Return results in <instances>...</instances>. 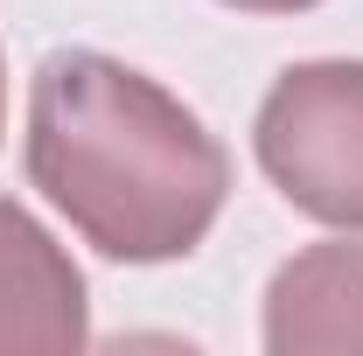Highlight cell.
I'll return each instance as SVG.
<instances>
[{"mask_svg": "<svg viewBox=\"0 0 363 356\" xmlns=\"http://www.w3.org/2000/svg\"><path fill=\"white\" fill-rule=\"evenodd\" d=\"M266 182L328 230H363V63L321 56L279 70L252 119Z\"/></svg>", "mask_w": 363, "mask_h": 356, "instance_id": "obj_2", "label": "cell"}, {"mask_svg": "<svg viewBox=\"0 0 363 356\" xmlns=\"http://www.w3.org/2000/svg\"><path fill=\"white\" fill-rule=\"evenodd\" d=\"M238 14H301V7H321V0H224Z\"/></svg>", "mask_w": 363, "mask_h": 356, "instance_id": "obj_5", "label": "cell"}, {"mask_svg": "<svg viewBox=\"0 0 363 356\" xmlns=\"http://www.w3.org/2000/svg\"><path fill=\"white\" fill-rule=\"evenodd\" d=\"M91 343V301L77 259L21 203L0 196V356H56Z\"/></svg>", "mask_w": 363, "mask_h": 356, "instance_id": "obj_3", "label": "cell"}, {"mask_svg": "<svg viewBox=\"0 0 363 356\" xmlns=\"http://www.w3.org/2000/svg\"><path fill=\"white\" fill-rule=\"evenodd\" d=\"M0 133H7V70H0Z\"/></svg>", "mask_w": 363, "mask_h": 356, "instance_id": "obj_6", "label": "cell"}, {"mask_svg": "<svg viewBox=\"0 0 363 356\" xmlns=\"http://www.w3.org/2000/svg\"><path fill=\"white\" fill-rule=\"evenodd\" d=\"M28 182L91 252L168 266L224 217L230 154L147 70L98 49H56L28 84Z\"/></svg>", "mask_w": 363, "mask_h": 356, "instance_id": "obj_1", "label": "cell"}, {"mask_svg": "<svg viewBox=\"0 0 363 356\" xmlns=\"http://www.w3.org/2000/svg\"><path fill=\"white\" fill-rule=\"evenodd\" d=\"M272 356H363V245H308L266 287Z\"/></svg>", "mask_w": 363, "mask_h": 356, "instance_id": "obj_4", "label": "cell"}]
</instances>
